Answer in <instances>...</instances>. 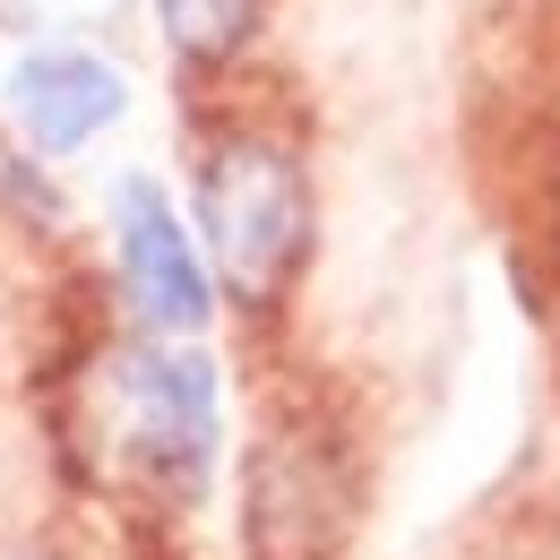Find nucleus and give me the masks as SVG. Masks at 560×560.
Here are the masks:
<instances>
[{
    "label": "nucleus",
    "instance_id": "39448f33",
    "mask_svg": "<svg viewBox=\"0 0 560 560\" xmlns=\"http://www.w3.org/2000/svg\"><path fill=\"white\" fill-rule=\"evenodd\" d=\"M121 113H130V78L95 52H78V44H44L9 70V121L35 155H78Z\"/></svg>",
    "mask_w": 560,
    "mask_h": 560
},
{
    "label": "nucleus",
    "instance_id": "f257e3e1",
    "mask_svg": "<svg viewBox=\"0 0 560 560\" xmlns=\"http://www.w3.org/2000/svg\"><path fill=\"white\" fill-rule=\"evenodd\" d=\"M199 242L242 311H277L311 259V173L268 130H224L199 155Z\"/></svg>",
    "mask_w": 560,
    "mask_h": 560
},
{
    "label": "nucleus",
    "instance_id": "20e7f679",
    "mask_svg": "<svg viewBox=\"0 0 560 560\" xmlns=\"http://www.w3.org/2000/svg\"><path fill=\"white\" fill-rule=\"evenodd\" d=\"M113 268H121V293H130L147 337L190 346V337L208 328V311H215L208 259H199L190 224L173 215V199H164L147 173H130V182L113 190Z\"/></svg>",
    "mask_w": 560,
    "mask_h": 560
},
{
    "label": "nucleus",
    "instance_id": "f03ea898",
    "mask_svg": "<svg viewBox=\"0 0 560 560\" xmlns=\"http://www.w3.org/2000/svg\"><path fill=\"white\" fill-rule=\"evenodd\" d=\"M86 431L95 448L155 491H199L215 466V362L199 346H113L86 371Z\"/></svg>",
    "mask_w": 560,
    "mask_h": 560
},
{
    "label": "nucleus",
    "instance_id": "7ed1b4c3",
    "mask_svg": "<svg viewBox=\"0 0 560 560\" xmlns=\"http://www.w3.org/2000/svg\"><path fill=\"white\" fill-rule=\"evenodd\" d=\"M353 526V466L319 422H277L250 448V544L268 560H328Z\"/></svg>",
    "mask_w": 560,
    "mask_h": 560
},
{
    "label": "nucleus",
    "instance_id": "0eeeda50",
    "mask_svg": "<svg viewBox=\"0 0 560 560\" xmlns=\"http://www.w3.org/2000/svg\"><path fill=\"white\" fill-rule=\"evenodd\" d=\"M0 560H61V552H0Z\"/></svg>",
    "mask_w": 560,
    "mask_h": 560
},
{
    "label": "nucleus",
    "instance_id": "423d86ee",
    "mask_svg": "<svg viewBox=\"0 0 560 560\" xmlns=\"http://www.w3.org/2000/svg\"><path fill=\"white\" fill-rule=\"evenodd\" d=\"M259 18H268V0H155V26L190 70H224L259 35Z\"/></svg>",
    "mask_w": 560,
    "mask_h": 560
}]
</instances>
